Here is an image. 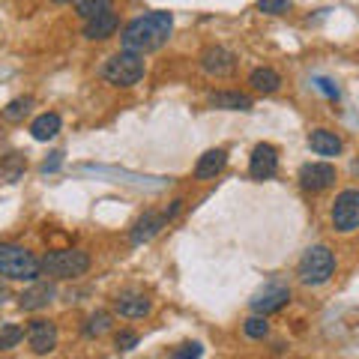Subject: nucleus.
<instances>
[{
	"label": "nucleus",
	"mask_w": 359,
	"mask_h": 359,
	"mask_svg": "<svg viewBox=\"0 0 359 359\" xmlns=\"http://www.w3.org/2000/svg\"><path fill=\"white\" fill-rule=\"evenodd\" d=\"M287 302H290V290L287 287L269 285V287H264L261 294L252 299V309H255V314H264V318H266V314H273V311H282Z\"/></svg>",
	"instance_id": "nucleus-12"
},
{
	"label": "nucleus",
	"mask_w": 359,
	"mask_h": 359,
	"mask_svg": "<svg viewBox=\"0 0 359 359\" xmlns=\"http://www.w3.org/2000/svg\"><path fill=\"white\" fill-rule=\"evenodd\" d=\"M207 102L219 111H252L255 108V99L240 93V90H212L207 96Z\"/></svg>",
	"instance_id": "nucleus-14"
},
{
	"label": "nucleus",
	"mask_w": 359,
	"mask_h": 359,
	"mask_svg": "<svg viewBox=\"0 0 359 359\" xmlns=\"http://www.w3.org/2000/svg\"><path fill=\"white\" fill-rule=\"evenodd\" d=\"M57 132H60V114H54V111H45V114H39L30 123V135L36 141H51Z\"/></svg>",
	"instance_id": "nucleus-20"
},
{
	"label": "nucleus",
	"mask_w": 359,
	"mask_h": 359,
	"mask_svg": "<svg viewBox=\"0 0 359 359\" xmlns=\"http://www.w3.org/2000/svg\"><path fill=\"white\" fill-rule=\"evenodd\" d=\"M25 339V330L18 323H0V351H13Z\"/></svg>",
	"instance_id": "nucleus-23"
},
{
	"label": "nucleus",
	"mask_w": 359,
	"mask_h": 359,
	"mask_svg": "<svg viewBox=\"0 0 359 359\" xmlns=\"http://www.w3.org/2000/svg\"><path fill=\"white\" fill-rule=\"evenodd\" d=\"M330 222L339 233H351L359 228V189H344V192L335 195Z\"/></svg>",
	"instance_id": "nucleus-6"
},
{
	"label": "nucleus",
	"mask_w": 359,
	"mask_h": 359,
	"mask_svg": "<svg viewBox=\"0 0 359 359\" xmlns=\"http://www.w3.org/2000/svg\"><path fill=\"white\" fill-rule=\"evenodd\" d=\"M114 30H117V15L114 13H105V15H99V18L84 21V39H90V42H99V39L114 36Z\"/></svg>",
	"instance_id": "nucleus-19"
},
{
	"label": "nucleus",
	"mask_w": 359,
	"mask_h": 359,
	"mask_svg": "<svg viewBox=\"0 0 359 359\" xmlns=\"http://www.w3.org/2000/svg\"><path fill=\"white\" fill-rule=\"evenodd\" d=\"M9 299V287L4 285V282H0V306H4V302Z\"/></svg>",
	"instance_id": "nucleus-31"
},
{
	"label": "nucleus",
	"mask_w": 359,
	"mask_h": 359,
	"mask_svg": "<svg viewBox=\"0 0 359 359\" xmlns=\"http://www.w3.org/2000/svg\"><path fill=\"white\" fill-rule=\"evenodd\" d=\"M54 4H72V0H54ZM75 4H78V0H75Z\"/></svg>",
	"instance_id": "nucleus-32"
},
{
	"label": "nucleus",
	"mask_w": 359,
	"mask_h": 359,
	"mask_svg": "<svg viewBox=\"0 0 359 359\" xmlns=\"http://www.w3.org/2000/svg\"><path fill=\"white\" fill-rule=\"evenodd\" d=\"M30 105H33V99H13V102L4 108V120H9V123L25 120L27 111H30Z\"/></svg>",
	"instance_id": "nucleus-24"
},
{
	"label": "nucleus",
	"mask_w": 359,
	"mask_h": 359,
	"mask_svg": "<svg viewBox=\"0 0 359 359\" xmlns=\"http://www.w3.org/2000/svg\"><path fill=\"white\" fill-rule=\"evenodd\" d=\"M290 9V0H257V13L264 15H285Z\"/></svg>",
	"instance_id": "nucleus-26"
},
{
	"label": "nucleus",
	"mask_w": 359,
	"mask_h": 359,
	"mask_svg": "<svg viewBox=\"0 0 359 359\" xmlns=\"http://www.w3.org/2000/svg\"><path fill=\"white\" fill-rule=\"evenodd\" d=\"M309 147H311V153L332 159V156H339L344 150V144H341L339 135L330 132V129H311L309 132Z\"/></svg>",
	"instance_id": "nucleus-15"
},
{
	"label": "nucleus",
	"mask_w": 359,
	"mask_h": 359,
	"mask_svg": "<svg viewBox=\"0 0 359 359\" xmlns=\"http://www.w3.org/2000/svg\"><path fill=\"white\" fill-rule=\"evenodd\" d=\"M75 13L81 15L84 21L99 18V15H105V13H114V0H78Z\"/></svg>",
	"instance_id": "nucleus-22"
},
{
	"label": "nucleus",
	"mask_w": 359,
	"mask_h": 359,
	"mask_svg": "<svg viewBox=\"0 0 359 359\" xmlns=\"http://www.w3.org/2000/svg\"><path fill=\"white\" fill-rule=\"evenodd\" d=\"M51 299H54V287H51V285L33 282V287L25 290V294L18 297V309H21V311H39V309L48 306Z\"/></svg>",
	"instance_id": "nucleus-17"
},
{
	"label": "nucleus",
	"mask_w": 359,
	"mask_h": 359,
	"mask_svg": "<svg viewBox=\"0 0 359 359\" xmlns=\"http://www.w3.org/2000/svg\"><path fill=\"white\" fill-rule=\"evenodd\" d=\"M81 332H84V339H102L105 332H111V314L108 311H93L84 320Z\"/></svg>",
	"instance_id": "nucleus-21"
},
{
	"label": "nucleus",
	"mask_w": 359,
	"mask_h": 359,
	"mask_svg": "<svg viewBox=\"0 0 359 359\" xmlns=\"http://www.w3.org/2000/svg\"><path fill=\"white\" fill-rule=\"evenodd\" d=\"M335 183V168L330 162H306L299 168V186L306 192H323Z\"/></svg>",
	"instance_id": "nucleus-10"
},
{
	"label": "nucleus",
	"mask_w": 359,
	"mask_h": 359,
	"mask_svg": "<svg viewBox=\"0 0 359 359\" xmlns=\"http://www.w3.org/2000/svg\"><path fill=\"white\" fill-rule=\"evenodd\" d=\"M168 224V216L165 212H156V210H147L144 216L135 222V228H132V245H141V243H150L156 233H159L162 228Z\"/></svg>",
	"instance_id": "nucleus-13"
},
{
	"label": "nucleus",
	"mask_w": 359,
	"mask_h": 359,
	"mask_svg": "<svg viewBox=\"0 0 359 359\" xmlns=\"http://www.w3.org/2000/svg\"><path fill=\"white\" fill-rule=\"evenodd\" d=\"M25 339H27L30 351L36 353V356H48V353L57 351V339H60L57 323L48 320V318L30 320V323H27V330H25Z\"/></svg>",
	"instance_id": "nucleus-7"
},
{
	"label": "nucleus",
	"mask_w": 359,
	"mask_h": 359,
	"mask_svg": "<svg viewBox=\"0 0 359 359\" xmlns=\"http://www.w3.org/2000/svg\"><path fill=\"white\" fill-rule=\"evenodd\" d=\"M57 165H60V153H54V159H51V162H45L42 168H45V171H57Z\"/></svg>",
	"instance_id": "nucleus-30"
},
{
	"label": "nucleus",
	"mask_w": 359,
	"mask_h": 359,
	"mask_svg": "<svg viewBox=\"0 0 359 359\" xmlns=\"http://www.w3.org/2000/svg\"><path fill=\"white\" fill-rule=\"evenodd\" d=\"M0 276L13 282H36L42 276V261L25 245L0 243Z\"/></svg>",
	"instance_id": "nucleus-2"
},
{
	"label": "nucleus",
	"mask_w": 359,
	"mask_h": 359,
	"mask_svg": "<svg viewBox=\"0 0 359 359\" xmlns=\"http://www.w3.org/2000/svg\"><path fill=\"white\" fill-rule=\"evenodd\" d=\"M153 309V302L147 299V294H141V290H120L114 297V311L120 318H129V320H138V318H147Z\"/></svg>",
	"instance_id": "nucleus-11"
},
{
	"label": "nucleus",
	"mask_w": 359,
	"mask_h": 359,
	"mask_svg": "<svg viewBox=\"0 0 359 359\" xmlns=\"http://www.w3.org/2000/svg\"><path fill=\"white\" fill-rule=\"evenodd\" d=\"M99 75H102L108 84H114V87H132V84H138L144 78V57L141 54H135V51H123L120 48L117 54H111V57L102 63Z\"/></svg>",
	"instance_id": "nucleus-5"
},
{
	"label": "nucleus",
	"mask_w": 359,
	"mask_h": 359,
	"mask_svg": "<svg viewBox=\"0 0 359 359\" xmlns=\"http://www.w3.org/2000/svg\"><path fill=\"white\" fill-rule=\"evenodd\" d=\"M318 87L323 90V93H327V96H339V87H332V81H327V78H318Z\"/></svg>",
	"instance_id": "nucleus-29"
},
{
	"label": "nucleus",
	"mask_w": 359,
	"mask_h": 359,
	"mask_svg": "<svg viewBox=\"0 0 359 359\" xmlns=\"http://www.w3.org/2000/svg\"><path fill=\"white\" fill-rule=\"evenodd\" d=\"M249 87L255 90V93L269 96L282 87V75H278L276 69H269V66H257V69L249 72Z\"/></svg>",
	"instance_id": "nucleus-18"
},
{
	"label": "nucleus",
	"mask_w": 359,
	"mask_h": 359,
	"mask_svg": "<svg viewBox=\"0 0 359 359\" xmlns=\"http://www.w3.org/2000/svg\"><path fill=\"white\" fill-rule=\"evenodd\" d=\"M114 347H117V351H132V347H138V332L120 330V332L114 335Z\"/></svg>",
	"instance_id": "nucleus-28"
},
{
	"label": "nucleus",
	"mask_w": 359,
	"mask_h": 359,
	"mask_svg": "<svg viewBox=\"0 0 359 359\" xmlns=\"http://www.w3.org/2000/svg\"><path fill=\"white\" fill-rule=\"evenodd\" d=\"M201 69L210 78H224L237 69V54L224 45H210V48L201 51Z\"/></svg>",
	"instance_id": "nucleus-8"
},
{
	"label": "nucleus",
	"mask_w": 359,
	"mask_h": 359,
	"mask_svg": "<svg viewBox=\"0 0 359 359\" xmlns=\"http://www.w3.org/2000/svg\"><path fill=\"white\" fill-rule=\"evenodd\" d=\"M243 330H245L249 339H266V335H269V323H266L264 314H252V318L243 323Z\"/></svg>",
	"instance_id": "nucleus-25"
},
{
	"label": "nucleus",
	"mask_w": 359,
	"mask_h": 359,
	"mask_svg": "<svg viewBox=\"0 0 359 359\" xmlns=\"http://www.w3.org/2000/svg\"><path fill=\"white\" fill-rule=\"evenodd\" d=\"M204 356V347H201L198 341H186V344H180L177 351L171 353V359H201Z\"/></svg>",
	"instance_id": "nucleus-27"
},
{
	"label": "nucleus",
	"mask_w": 359,
	"mask_h": 359,
	"mask_svg": "<svg viewBox=\"0 0 359 359\" xmlns=\"http://www.w3.org/2000/svg\"><path fill=\"white\" fill-rule=\"evenodd\" d=\"M224 165H228V150H222V147L207 150L195 165V177L198 180H212V177H219L224 171Z\"/></svg>",
	"instance_id": "nucleus-16"
},
{
	"label": "nucleus",
	"mask_w": 359,
	"mask_h": 359,
	"mask_svg": "<svg viewBox=\"0 0 359 359\" xmlns=\"http://www.w3.org/2000/svg\"><path fill=\"white\" fill-rule=\"evenodd\" d=\"M297 276H299V282L309 287L327 285L335 276V255L330 245H311V249H306V255H302L297 264Z\"/></svg>",
	"instance_id": "nucleus-3"
},
{
	"label": "nucleus",
	"mask_w": 359,
	"mask_h": 359,
	"mask_svg": "<svg viewBox=\"0 0 359 359\" xmlns=\"http://www.w3.org/2000/svg\"><path fill=\"white\" fill-rule=\"evenodd\" d=\"M90 269V255L84 249H60L42 257V276L54 282H69V278L84 276Z\"/></svg>",
	"instance_id": "nucleus-4"
},
{
	"label": "nucleus",
	"mask_w": 359,
	"mask_h": 359,
	"mask_svg": "<svg viewBox=\"0 0 359 359\" xmlns=\"http://www.w3.org/2000/svg\"><path fill=\"white\" fill-rule=\"evenodd\" d=\"M171 30H174V15L156 9V13L132 18L120 33V45H123V51L147 54V51L162 48L168 42V36H171Z\"/></svg>",
	"instance_id": "nucleus-1"
},
{
	"label": "nucleus",
	"mask_w": 359,
	"mask_h": 359,
	"mask_svg": "<svg viewBox=\"0 0 359 359\" xmlns=\"http://www.w3.org/2000/svg\"><path fill=\"white\" fill-rule=\"evenodd\" d=\"M278 171V150L273 144H255V150L249 156V174L252 180H273Z\"/></svg>",
	"instance_id": "nucleus-9"
}]
</instances>
